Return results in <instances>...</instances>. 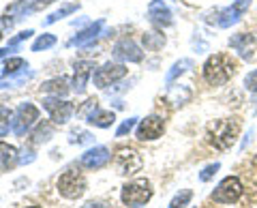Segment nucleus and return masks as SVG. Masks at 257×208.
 <instances>
[{
	"label": "nucleus",
	"mask_w": 257,
	"mask_h": 208,
	"mask_svg": "<svg viewBox=\"0 0 257 208\" xmlns=\"http://www.w3.org/2000/svg\"><path fill=\"white\" fill-rule=\"evenodd\" d=\"M191 67H193V60H191V58H182V60H178V62H174V67L167 71V75H165V82H167V84H172L176 77L182 75L184 71L191 69Z\"/></svg>",
	"instance_id": "nucleus-22"
},
{
	"label": "nucleus",
	"mask_w": 257,
	"mask_h": 208,
	"mask_svg": "<svg viewBox=\"0 0 257 208\" xmlns=\"http://www.w3.org/2000/svg\"><path fill=\"white\" fill-rule=\"evenodd\" d=\"M189 99H191V90L187 86H172L170 92H167V101L172 106H184Z\"/></svg>",
	"instance_id": "nucleus-19"
},
{
	"label": "nucleus",
	"mask_w": 257,
	"mask_h": 208,
	"mask_svg": "<svg viewBox=\"0 0 257 208\" xmlns=\"http://www.w3.org/2000/svg\"><path fill=\"white\" fill-rule=\"evenodd\" d=\"M118 174H135L142 167V157L133 148H120L116 155Z\"/></svg>",
	"instance_id": "nucleus-10"
},
{
	"label": "nucleus",
	"mask_w": 257,
	"mask_h": 208,
	"mask_svg": "<svg viewBox=\"0 0 257 208\" xmlns=\"http://www.w3.org/2000/svg\"><path fill=\"white\" fill-rule=\"evenodd\" d=\"M244 88L248 92H253V94H257V69L255 71H251L246 77H244Z\"/></svg>",
	"instance_id": "nucleus-33"
},
{
	"label": "nucleus",
	"mask_w": 257,
	"mask_h": 208,
	"mask_svg": "<svg viewBox=\"0 0 257 208\" xmlns=\"http://www.w3.org/2000/svg\"><path fill=\"white\" fill-rule=\"evenodd\" d=\"M32 35H35L32 30H24V33H20L18 37H13V39H11V41H9V47H18L22 41H26V39H30Z\"/></svg>",
	"instance_id": "nucleus-35"
},
{
	"label": "nucleus",
	"mask_w": 257,
	"mask_h": 208,
	"mask_svg": "<svg viewBox=\"0 0 257 208\" xmlns=\"http://www.w3.org/2000/svg\"><path fill=\"white\" fill-rule=\"evenodd\" d=\"M32 161H35V153H30V150H24L22 157H20V163L26 165V163H32Z\"/></svg>",
	"instance_id": "nucleus-37"
},
{
	"label": "nucleus",
	"mask_w": 257,
	"mask_h": 208,
	"mask_svg": "<svg viewBox=\"0 0 257 208\" xmlns=\"http://www.w3.org/2000/svg\"><path fill=\"white\" fill-rule=\"evenodd\" d=\"M52 135H54V129H52V127L50 125H39L37 127V131L35 133H32V140H35V144H41V142H47V140H50L52 138Z\"/></svg>",
	"instance_id": "nucleus-25"
},
{
	"label": "nucleus",
	"mask_w": 257,
	"mask_h": 208,
	"mask_svg": "<svg viewBox=\"0 0 257 208\" xmlns=\"http://www.w3.org/2000/svg\"><path fill=\"white\" fill-rule=\"evenodd\" d=\"M86 191V178L84 174H79L75 170H69L64 172L60 178H58V193L69 197V199H77L82 197Z\"/></svg>",
	"instance_id": "nucleus-5"
},
{
	"label": "nucleus",
	"mask_w": 257,
	"mask_h": 208,
	"mask_svg": "<svg viewBox=\"0 0 257 208\" xmlns=\"http://www.w3.org/2000/svg\"><path fill=\"white\" fill-rule=\"evenodd\" d=\"M20 69H26V62H24V58H11V60H7V65L3 69V73L5 75H11V73H18Z\"/></svg>",
	"instance_id": "nucleus-30"
},
{
	"label": "nucleus",
	"mask_w": 257,
	"mask_h": 208,
	"mask_svg": "<svg viewBox=\"0 0 257 208\" xmlns=\"http://www.w3.org/2000/svg\"><path fill=\"white\" fill-rule=\"evenodd\" d=\"M116 121V116H114V112H101V110H96V114L90 118V125L94 127H101V129H107V127H111Z\"/></svg>",
	"instance_id": "nucleus-23"
},
{
	"label": "nucleus",
	"mask_w": 257,
	"mask_h": 208,
	"mask_svg": "<svg viewBox=\"0 0 257 208\" xmlns=\"http://www.w3.org/2000/svg\"><path fill=\"white\" fill-rule=\"evenodd\" d=\"M126 75V67L124 65H116V62H107L101 69L94 71V86L96 88H107L109 84L118 82Z\"/></svg>",
	"instance_id": "nucleus-8"
},
{
	"label": "nucleus",
	"mask_w": 257,
	"mask_h": 208,
	"mask_svg": "<svg viewBox=\"0 0 257 208\" xmlns=\"http://www.w3.org/2000/svg\"><path fill=\"white\" fill-rule=\"evenodd\" d=\"M43 92H50V94H56V97H62V94L69 92V82L67 77H56V79H50V82L43 84Z\"/></svg>",
	"instance_id": "nucleus-20"
},
{
	"label": "nucleus",
	"mask_w": 257,
	"mask_h": 208,
	"mask_svg": "<svg viewBox=\"0 0 257 208\" xmlns=\"http://www.w3.org/2000/svg\"><path fill=\"white\" fill-rule=\"evenodd\" d=\"M96 110H99V101H96V99H90V101H86V106L82 108V112H79V116H82L84 121L88 123V121H90V118L96 114Z\"/></svg>",
	"instance_id": "nucleus-31"
},
{
	"label": "nucleus",
	"mask_w": 257,
	"mask_h": 208,
	"mask_svg": "<svg viewBox=\"0 0 257 208\" xmlns=\"http://www.w3.org/2000/svg\"><path fill=\"white\" fill-rule=\"evenodd\" d=\"M236 60L229 54H214L204 62V79L210 86H223L236 73Z\"/></svg>",
	"instance_id": "nucleus-1"
},
{
	"label": "nucleus",
	"mask_w": 257,
	"mask_h": 208,
	"mask_svg": "<svg viewBox=\"0 0 257 208\" xmlns=\"http://www.w3.org/2000/svg\"><path fill=\"white\" fill-rule=\"evenodd\" d=\"M18 161H20L18 148L11 146V144L0 142V170H11Z\"/></svg>",
	"instance_id": "nucleus-18"
},
{
	"label": "nucleus",
	"mask_w": 257,
	"mask_h": 208,
	"mask_svg": "<svg viewBox=\"0 0 257 208\" xmlns=\"http://www.w3.org/2000/svg\"><path fill=\"white\" fill-rule=\"evenodd\" d=\"M71 142H77V144H90V142H92V135H90V133H79V138H71Z\"/></svg>",
	"instance_id": "nucleus-38"
},
{
	"label": "nucleus",
	"mask_w": 257,
	"mask_h": 208,
	"mask_svg": "<svg viewBox=\"0 0 257 208\" xmlns=\"http://www.w3.org/2000/svg\"><path fill=\"white\" fill-rule=\"evenodd\" d=\"M229 47L246 62H253L257 58V37L251 35V33L231 35L229 37Z\"/></svg>",
	"instance_id": "nucleus-7"
},
{
	"label": "nucleus",
	"mask_w": 257,
	"mask_h": 208,
	"mask_svg": "<svg viewBox=\"0 0 257 208\" xmlns=\"http://www.w3.org/2000/svg\"><path fill=\"white\" fill-rule=\"evenodd\" d=\"M152 197V189L148 180H135L128 182V185L122 187V193H120V199H122L124 206L131 208H140L144 204H148Z\"/></svg>",
	"instance_id": "nucleus-3"
},
{
	"label": "nucleus",
	"mask_w": 257,
	"mask_h": 208,
	"mask_svg": "<svg viewBox=\"0 0 257 208\" xmlns=\"http://www.w3.org/2000/svg\"><path fill=\"white\" fill-rule=\"evenodd\" d=\"M109 159H111V155L105 146H94L82 155V165L86 170H101L103 165L109 163Z\"/></svg>",
	"instance_id": "nucleus-15"
},
{
	"label": "nucleus",
	"mask_w": 257,
	"mask_h": 208,
	"mask_svg": "<svg viewBox=\"0 0 257 208\" xmlns=\"http://www.w3.org/2000/svg\"><path fill=\"white\" fill-rule=\"evenodd\" d=\"M240 133V123L236 118H221L208 127V144L216 150H227Z\"/></svg>",
	"instance_id": "nucleus-2"
},
{
	"label": "nucleus",
	"mask_w": 257,
	"mask_h": 208,
	"mask_svg": "<svg viewBox=\"0 0 257 208\" xmlns=\"http://www.w3.org/2000/svg\"><path fill=\"white\" fill-rule=\"evenodd\" d=\"M82 208H107V206L103 204V202H88V204H84Z\"/></svg>",
	"instance_id": "nucleus-40"
},
{
	"label": "nucleus",
	"mask_w": 257,
	"mask_h": 208,
	"mask_svg": "<svg viewBox=\"0 0 257 208\" xmlns=\"http://www.w3.org/2000/svg\"><path fill=\"white\" fill-rule=\"evenodd\" d=\"M111 52H114L118 60H124V62H140L144 58V52L140 50V45L133 39H120Z\"/></svg>",
	"instance_id": "nucleus-13"
},
{
	"label": "nucleus",
	"mask_w": 257,
	"mask_h": 208,
	"mask_svg": "<svg viewBox=\"0 0 257 208\" xmlns=\"http://www.w3.org/2000/svg\"><path fill=\"white\" fill-rule=\"evenodd\" d=\"M43 108L50 112L52 121L56 125H64L71 118V114H73V106H71L69 101H60V97L56 99H45L43 101Z\"/></svg>",
	"instance_id": "nucleus-11"
},
{
	"label": "nucleus",
	"mask_w": 257,
	"mask_h": 208,
	"mask_svg": "<svg viewBox=\"0 0 257 208\" xmlns=\"http://www.w3.org/2000/svg\"><path fill=\"white\" fill-rule=\"evenodd\" d=\"M242 191H244L242 182H240L236 176H227V178H223L219 185L214 187L212 199L216 204H234L242 197Z\"/></svg>",
	"instance_id": "nucleus-4"
},
{
	"label": "nucleus",
	"mask_w": 257,
	"mask_h": 208,
	"mask_svg": "<svg viewBox=\"0 0 257 208\" xmlns=\"http://www.w3.org/2000/svg\"><path fill=\"white\" fill-rule=\"evenodd\" d=\"M103 30V20H99V22H94V24H90L88 28H84L82 33H77L73 39L69 41V45H86L88 41H94V37L99 35Z\"/></svg>",
	"instance_id": "nucleus-17"
},
{
	"label": "nucleus",
	"mask_w": 257,
	"mask_h": 208,
	"mask_svg": "<svg viewBox=\"0 0 257 208\" xmlns=\"http://www.w3.org/2000/svg\"><path fill=\"white\" fill-rule=\"evenodd\" d=\"M9 54V47H5V50H0V58H3V56H7Z\"/></svg>",
	"instance_id": "nucleus-41"
},
{
	"label": "nucleus",
	"mask_w": 257,
	"mask_h": 208,
	"mask_svg": "<svg viewBox=\"0 0 257 208\" xmlns=\"http://www.w3.org/2000/svg\"><path fill=\"white\" fill-rule=\"evenodd\" d=\"M148 18L155 26H161V28L170 26L174 20H172V9L167 5V0H152L148 5Z\"/></svg>",
	"instance_id": "nucleus-14"
},
{
	"label": "nucleus",
	"mask_w": 257,
	"mask_h": 208,
	"mask_svg": "<svg viewBox=\"0 0 257 208\" xmlns=\"http://www.w3.org/2000/svg\"><path fill=\"white\" fill-rule=\"evenodd\" d=\"M248 5H251V0H236L231 7L216 13V24H219L221 28H229L231 24H236L240 18H242V13L248 9Z\"/></svg>",
	"instance_id": "nucleus-12"
},
{
	"label": "nucleus",
	"mask_w": 257,
	"mask_h": 208,
	"mask_svg": "<svg viewBox=\"0 0 257 208\" xmlns=\"http://www.w3.org/2000/svg\"><path fill=\"white\" fill-rule=\"evenodd\" d=\"M39 121V110L37 106H32V103H22V106L15 110L13 114V121H11V131L15 135H22L30 131V127Z\"/></svg>",
	"instance_id": "nucleus-6"
},
{
	"label": "nucleus",
	"mask_w": 257,
	"mask_h": 208,
	"mask_svg": "<svg viewBox=\"0 0 257 208\" xmlns=\"http://www.w3.org/2000/svg\"><path fill=\"white\" fill-rule=\"evenodd\" d=\"M92 69H94V62H90V60L75 62V73H73V90L75 92H84L86 82H88V77H90Z\"/></svg>",
	"instance_id": "nucleus-16"
},
{
	"label": "nucleus",
	"mask_w": 257,
	"mask_h": 208,
	"mask_svg": "<svg viewBox=\"0 0 257 208\" xmlns=\"http://www.w3.org/2000/svg\"><path fill=\"white\" fill-rule=\"evenodd\" d=\"M135 123H138V118H126V121L118 127V131H116V135L118 138H122V135H126V133H131L133 131V127H135Z\"/></svg>",
	"instance_id": "nucleus-34"
},
{
	"label": "nucleus",
	"mask_w": 257,
	"mask_h": 208,
	"mask_svg": "<svg viewBox=\"0 0 257 208\" xmlns=\"http://www.w3.org/2000/svg\"><path fill=\"white\" fill-rule=\"evenodd\" d=\"M191 197H193V191L184 189V191H180V193L174 195V199L170 202V208H187L189 202H191Z\"/></svg>",
	"instance_id": "nucleus-26"
},
{
	"label": "nucleus",
	"mask_w": 257,
	"mask_h": 208,
	"mask_svg": "<svg viewBox=\"0 0 257 208\" xmlns=\"http://www.w3.org/2000/svg\"><path fill=\"white\" fill-rule=\"evenodd\" d=\"M11 24H13V20H9V18H0V39L5 37L7 28H11Z\"/></svg>",
	"instance_id": "nucleus-36"
},
{
	"label": "nucleus",
	"mask_w": 257,
	"mask_h": 208,
	"mask_svg": "<svg viewBox=\"0 0 257 208\" xmlns=\"http://www.w3.org/2000/svg\"><path fill=\"white\" fill-rule=\"evenodd\" d=\"M165 131V121L161 116H148V118H144V121L140 123L138 127V131H135V135H138V140L142 142H146V140H157L161 138Z\"/></svg>",
	"instance_id": "nucleus-9"
},
{
	"label": "nucleus",
	"mask_w": 257,
	"mask_h": 208,
	"mask_svg": "<svg viewBox=\"0 0 257 208\" xmlns=\"http://www.w3.org/2000/svg\"><path fill=\"white\" fill-rule=\"evenodd\" d=\"M144 43H146L148 50H159V47L165 43V37L159 33H146L144 35Z\"/></svg>",
	"instance_id": "nucleus-27"
},
{
	"label": "nucleus",
	"mask_w": 257,
	"mask_h": 208,
	"mask_svg": "<svg viewBox=\"0 0 257 208\" xmlns=\"http://www.w3.org/2000/svg\"><path fill=\"white\" fill-rule=\"evenodd\" d=\"M73 11H77V5H64L62 9H58V11H54L50 18L45 20V24H54V22H58V20H62L64 15H69V13H73Z\"/></svg>",
	"instance_id": "nucleus-29"
},
{
	"label": "nucleus",
	"mask_w": 257,
	"mask_h": 208,
	"mask_svg": "<svg viewBox=\"0 0 257 208\" xmlns=\"http://www.w3.org/2000/svg\"><path fill=\"white\" fill-rule=\"evenodd\" d=\"M56 43V37L54 35H41L37 39L35 43H32V52H41V50H47V47H52Z\"/></svg>",
	"instance_id": "nucleus-28"
},
{
	"label": "nucleus",
	"mask_w": 257,
	"mask_h": 208,
	"mask_svg": "<svg viewBox=\"0 0 257 208\" xmlns=\"http://www.w3.org/2000/svg\"><path fill=\"white\" fill-rule=\"evenodd\" d=\"M30 208H39V206H30Z\"/></svg>",
	"instance_id": "nucleus-42"
},
{
	"label": "nucleus",
	"mask_w": 257,
	"mask_h": 208,
	"mask_svg": "<svg viewBox=\"0 0 257 208\" xmlns=\"http://www.w3.org/2000/svg\"><path fill=\"white\" fill-rule=\"evenodd\" d=\"M219 167H221L219 163H210V165H206L204 170H202V174H199V180H202V182H208V180H210L216 172H219Z\"/></svg>",
	"instance_id": "nucleus-32"
},
{
	"label": "nucleus",
	"mask_w": 257,
	"mask_h": 208,
	"mask_svg": "<svg viewBox=\"0 0 257 208\" xmlns=\"http://www.w3.org/2000/svg\"><path fill=\"white\" fill-rule=\"evenodd\" d=\"M11 118H13V112L9 108L0 106V138L9 133V129H11Z\"/></svg>",
	"instance_id": "nucleus-24"
},
{
	"label": "nucleus",
	"mask_w": 257,
	"mask_h": 208,
	"mask_svg": "<svg viewBox=\"0 0 257 208\" xmlns=\"http://www.w3.org/2000/svg\"><path fill=\"white\" fill-rule=\"evenodd\" d=\"M54 0H32V7H35V11L37 9H43V7H47V5H52Z\"/></svg>",
	"instance_id": "nucleus-39"
},
{
	"label": "nucleus",
	"mask_w": 257,
	"mask_h": 208,
	"mask_svg": "<svg viewBox=\"0 0 257 208\" xmlns=\"http://www.w3.org/2000/svg\"><path fill=\"white\" fill-rule=\"evenodd\" d=\"M35 75L32 71H22L20 75H15V73H11V75H3L0 77V88H13V86H22V84H26L28 79Z\"/></svg>",
	"instance_id": "nucleus-21"
}]
</instances>
